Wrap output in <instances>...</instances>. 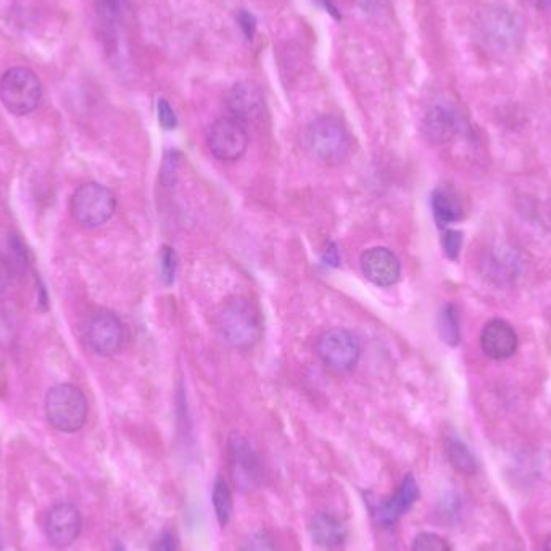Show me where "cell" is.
I'll list each match as a JSON object with an SVG mask.
<instances>
[{
    "label": "cell",
    "instance_id": "obj_1",
    "mask_svg": "<svg viewBox=\"0 0 551 551\" xmlns=\"http://www.w3.org/2000/svg\"><path fill=\"white\" fill-rule=\"evenodd\" d=\"M215 324L221 339L236 350H250L260 342L263 334L257 307L245 299L224 303L216 313Z\"/></svg>",
    "mask_w": 551,
    "mask_h": 551
},
{
    "label": "cell",
    "instance_id": "obj_2",
    "mask_svg": "<svg viewBox=\"0 0 551 551\" xmlns=\"http://www.w3.org/2000/svg\"><path fill=\"white\" fill-rule=\"evenodd\" d=\"M307 144L311 155L324 165H339L352 149L344 123L331 115L319 116L308 126Z\"/></svg>",
    "mask_w": 551,
    "mask_h": 551
},
{
    "label": "cell",
    "instance_id": "obj_3",
    "mask_svg": "<svg viewBox=\"0 0 551 551\" xmlns=\"http://www.w3.org/2000/svg\"><path fill=\"white\" fill-rule=\"evenodd\" d=\"M83 390L73 384H58L46 395V416L50 426L65 434L81 431L87 419Z\"/></svg>",
    "mask_w": 551,
    "mask_h": 551
},
{
    "label": "cell",
    "instance_id": "obj_4",
    "mask_svg": "<svg viewBox=\"0 0 551 551\" xmlns=\"http://www.w3.org/2000/svg\"><path fill=\"white\" fill-rule=\"evenodd\" d=\"M42 99L41 79L29 68L5 71L0 78V100L12 115L25 116L38 108Z\"/></svg>",
    "mask_w": 551,
    "mask_h": 551
},
{
    "label": "cell",
    "instance_id": "obj_5",
    "mask_svg": "<svg viewBox=\"0 0 551 551\" xmlns=\"http://www.w3.org/2000/svg\"><path fill=\"white\" fill-rule=\"evenodd\" d=\"M115 210V195L102 184H83L71 197V216L81 228H99L112 218Z\"/></svg>",
    "mask_w": 551,
    "mask_h": 551
},
{
    "label": "cell",
    "instance_id": "obj_6",
    "mask_svg": "<svg viewBox=\"0 0 551 551\" xmlns=\"http://www.w3.org/2000/svg\"><path fill=\"white\" fill-rule=\"evenodd\" d=\"M319 360L334 373H348L358 365L361 357L360 340L347 329H331L316 342Z\"/></svg>",
    "mask_w": 551,
    "mask_h": 551
},
{
    "label": "cell",
    "instance_id": "obj_7",
    "mask_svg": "<svg viewBox=\"0 0 551 551\" xmlns=\"http://www.w3.org/2000/svg\"><path fill=\"white\" fill-rule=\"evenodd\" d=\"M87 344L100 357H113L125 347L128 331L112 311H99L89 319L86 329Z\"/></svg>",
    "mask_w": 551,
    "mask_h": 551
},
{
    "label": "cell",
    "instance_id": "obj_8",
    "mask_svg": "<svg viewBox=\"0 0 551 551\" xmlns=\"http://www.w3.org/2000/svg\"><path fill=\"white\" fill-rule=\"evenodd\" d=\"M208 149L220 162H237L249 147V134L244 125L231 116L213 123L207 137Z\"/></svg>",
    "mask_w": 551,
    "mask_h": 551
},
{
    "label": "cell",
    "instance_id": "obj_9",
    "mask_svg": "<svg viewBox=\"0 0 551 551\" xmlns=\"http://www.w3.org/2000/svg\"><path fill=\"white\" fill-rule=\"evenodd\" d=\"M228 461L232 481L242 490H252L261 482V463L244 435L232 434L228 440Z\"/></svg>",
    "mask_w": 551,
    "mask_h": 551
},
{
    "label": "cell",
    "instance_id": "obj_10",
    "mask_svg": "<svg viewBox=\"0 0 551 551\" xmlns=\"http://www.w3.org/2000/svg\"><path fill=\"white\" fill-rule=\"evenodd\" d=\"M224 104L231 118L244 126L257 125L266 113L265 94L252 81L234 84L226 94Z\"/></svg>",
    "mask_w": 551,
    "mask_h": 551
},
{
    "label": "cell",
    "instance_id": "obj_11",
    "mask_svg": "<svg viewBox=\"0 0 551 551\" xmlns=\"http://www.w3.org/2000/svg\"><path fill=\"white\" fill-rule=\"evenodd\" d=\"M83 519L78 508L71 503H57L50 508L44 522L47 540L55 548H67L78 539Z\"/></svg>",
    "mask_w": 551,
    "mask_h": 551
},
{
    "label": "cell",
    "instance_id": "obj_12",
    "mask_svg": "<svg viewBox=\"0 0 551 551\" xmlns=\"http://www.w3.org/2000/svg\"><path fill=\"white\" fill-rule=\"evenodd\" d=\"M361 271L374 286L390 287L397 284L402 265L397 255L386 247H373L361 255Z\"/></svg>",
    "mask_w": 551,
    "mask_h": 551
},
{
    "label": "cell",
    "instance_id": "obj_13",
    "mask_svg": "<svg viewBox=\"0 0 551 551\" xmlns=\"http://www.w3.org/2000/svg\"><path fill=\"white\" fill-rule=\"evenodd\" d=\"M518 334L505 319H490L481 332L482 352L492 360L503 361L518 352Z\"/></svg>",
    "mask_w": 551,
    "mask_h": 551
},
{
    "label": "cell",
    "instance_id": "obj_14",
    "mask_svg": "<svg viewBox=\"0 0 551 551\" xmlns=\"http://www.w3.org/2000/svg\"><path fill=\"white\" fill-rule=\"evenodd\" d=\"M482 39L487 46L498 50L516 46V42L521 39L518 18L506 10H490L482 21Z\"/></svg>",
    "mask_w": 551,
    "mask_h": 551
},
{
    "label": "cell",
    "instance_id": "obj_15",
    "mask_svg": "<svg viewBox=\"0 0 551 551\" xmlns=\"http://www.w3.org/2000/svg\"><path fill=\"white\" fill-rule=\"evenodd\" d=\"M418 498V482L411 474H406L397 492L392 497L387 498L386 502L377 505V510L374 511L377 521L384 524V526H394L395 522L402 518L411 506L415 505Z\"/></svg>",
    "mask_w": 551,
    "mask_h": 551
},
{
    "label": "cell",
    "instance_id": "obj_16",
    "mask_svg": "<svg viewBox=\"0 0 551 551\" xmlns=\"http://www.w3.org/2000/svg\"><path fill=\"white\" fill-rule=\"evenodd\" d=\"M311 539L324 551H337L344 547L348 539L347 524L344 519L332 513H318L311 518Z\"/></svg>",
    "mask_w": 551,
    "mask_h": 551
},
{
    "label": "cell",
    "instance_id": "obj_17",
    "mask_svg": "<svg viewBox=\"0 0 551 551\" xmlns=\"http://www.w3.org/2000/svg\"><path fill=\"white\" fill-rule=\"evenodd\" d=\"M423 133L432 145H444L453 141L458 133V116L448 105H434L424 116Z\"/></svg>",
    "mask_w": 551,
    "mask_h": 551
},
{
    "label": "cell",
    "instance_id": "obj_18",
    "mask_svg": "<svg viewBox=\"0 0 551 551\" xmlns=\"http://www.w3.org/2000/svg\"><path fill=\"white\" fill-rule=\"evenodd\" d=\"M432 212H434L435 221L440 228L460 221L463 216L460 202L452 192L445 191V189H439L432 194Z\"/></svg>",
    "mask_w": 551,
    "mask_h": 551
},
{
    "label": "cell",
    "instance_id": "obj_19",
    "mask_svg": "<svg viewBox=\"0 0 551 551\" xmlns=\"http://www.w3.org/2000/svg\"><path fill=\"white\" fill-rule=\"evenodd\" d=\"M448 461L458 473L473 476L477 473V461L473 452L458 439H448L445 444Z\"/></svg>",
    "mask_w": 551,
    "mask_h": 551
},
{
    "label": "cell",
    "instance_id": "obj_20",
    "mask_svg": "<svg viewBox=\"0 0 551 551\" xmlns=\"http://www.w3.org/2000/svg\"><path fill=\"white\" fill-rule=\"evenodd\" d=\"M212 502L218 524L221 527L228 526L231 522L232 511H234V502H232L231 487L223 476L216 477L215 484H213Z\"/></svg>",
    "mask_w": 551,
    "mask_h": 551
},
{
    "label": "cell",
    "instance_id": "obj_21",
    "mask_svg": "<svg viewBox=\"0 0 551 551\" xmlns=\"http://www.w3.org/2000/svg\"><path fill=\"white\" fill-rule=\"evenodd\" d=\"M439 334L445 344L450 345V347H456V345L460 344V316H458V310H456L455 305L448 303L440 311Z\"/></svg>",
    "mask_w": 551,
    "mask_h": 551
},
{
    "label": "cell",
    "instance_id": "obj_22",
    "mask_svg": "<svg viewBox=\"0 0 551 551\" xmlns=\"http://www.w3.org/2000/svg\"><path fill=\"white\" fill-rule=\"evenodd\" d=\"M411 551H452V547L440 535L432 534V532H421L413 540Z\"/></svg>",
    "mask_w": 551,
    "mask_h": 551
},
{
    "label": "cell",
    "instance_id": "obj_23",
    "mask_svg": "<svg viewBox=\"0 0 551 551\" xmlns=\"http://www.w3.org/2000/svg\"><path fill=\"white\" fill-rule=\"evenodd\" d=\"M239 551H279L278 545L274 542L268 532L258 531L250 534L247 539L242 542Z\"/></svg>",
    "mask_w": 551,
    "mask_h": 551
},
{
    "label": "cell",
    "instance_id": "obj_24",
    "mask_svg": "<svg viewBox=\"0 0 551 551\" xmlns=\"http://www.w3.org/2000/svg\"><path fill=\"white\" fill-rule=\"evenodd\" d=\"M160 268H162V279L166 286H170L174 282L176 270H178V255L174 249L165 245L160 255Z\"/></svg>",
    "mask_w": 551,
    "mask_h": 551
},
{
    "label": "cell",
    "instance_id": "obj_25",
    "mask_svg": "<svg viewBox=\"0 0 551 551\" xmlns=\"http://www.w3.org/2000/svg\"><path fill=\"white\" fill-rule=\"evenodd\" d=\"M97 13L105 26H115L121 15V0H97Z\"/></svg>",
    "mask_w": 551,
    "mask_h": 551
},
{
    "label": "cell",
    "instance_id": "obj_26",
    "mask_svg": "<svg viewBox=\"0 0 551 551\" xmlns=\"http://www.w3.org/2000/svg\"><path fill=\"white\" fill-rule=\"evenodd\" d=\"M461 245H463V234L455 229H447L442 237V247H444L445 255L450 260H456L460 255Z\"/></svg>",
    "mask_w": 551,
    "mask_h": 551
},
{
    "label": "cell",
    "instance_id": "obj_27",
    "mask_svg": "<svg viewBox=\"0 0 551 551\" xmlns=\"http://www.w3.org/2000/svg\"><path fill=\"white\" fill-rule=\"evenodd\" d=\"M158 121L163 128L170 129V131L178 126V118L168 100H158Z\"/></svg>",
    "mask_w": 551,
    "mask_h": 551
},
{
    "label": "cell",
    "instance_id": "obj_28",
    "mask_svg": "<svg viewBox=\"0 0 551 551\" xmlns=\"http://www.w3.org/2000/svg\"><path fill=\"white\" fill-rule=\"evenodd\" d=\"M179 160H181V158H179L178 152H168V154H166L162 171L163 183H174V178H176V173H178Z\"/></svg>",
    "mask_w": 551,
    "mask_h": 551
},
{
    "label": "cell",
    "instance_id": "obj_29",
    "mask_svg": "<svg viewBox=\"0 0 551 551\" xmlns=\"http://www.w3.org/2000/svg\"><path fill=\"white\" fill-rule=\"evenodd\" d=\"M13 281V265L9 258L0 255V295L7 292Z\"/></svg>",
    "mask_w": 551,
    "mask_h": 551
},
{
    "label": "cell",
    "instance_id": "obj_30",
    "mask_svg": "<svg viewBox=\"0 0 551 551\" xmlns=\"http://www.w3.org/2000/svg\"><path fill=\"white\" fill-rule=\"evenodd\" d=\"M152 551H178V540H176V535L170 531L163 532V534L155 540L154 545H152Z\"/></svg>",
    "mask_w": 551,
    "mask_h": 551
},
{
    "label": "cell",
    "instance_id": "obj_31",
    "mask_svg": "<svg viewBox=\"0 0 551 551\" xmlns=\"http://www.w3.org/2000/svg\"><path fill=\"white\" fill-rule=\"evenodd\" d=\"M237 21H239V25H241L242 31H244L247 39H252L255 28H257V21L253 18L252 13L247 12V10H241V12H239V17H237Z\"/></svg>",
    "mask_w": 551,
    "mask_h": 551
},
{
    "label": "cell",
    "instance_id": "obj_32",
    "mask_svg": "<svg viewBox=\"0 0 551 551\" xmlns=\"http://www.w3.org/2000/svg\"><path fill=\"white\" fill-rule=\"evenodd\" d=\"M323 261L329 266H339L340 255L334 242H329L328 247L324 250Z\"/></svg>",
    "mask_w": 551,
    "mask_h": 551
},
{
    "label": "cell",
    "instance_id": "obj_33",
    "mask_svg": "<svg viewBox=\"0 0 551 551\" xmlns=\"http://www.w3.org/2000/svg\"><path fill=\"white\" fill-rule=\"evenodd\" d=\"M534 7L540 10H547L551 12V0H529Z\"/></svg>",
    "mask_w": 551,
    "mask_h": 551
},
{
    "label": "cell",
    "instance_id": "obj_34",
    "mask_svg": "<svg viewBox=\"0 0 551 551\" xmlns=\"http://www.w3.org/2000/svg\"><path fill=\"white\" fill-rule=\"evenodd\" d=\"M543 551H551V534L548 535L547 540L543 543Z\"/></svg>",
    "mask_w": 551,
    "mask_h": 551
},
{
    "label": "cell",
    "instance_id": "obj_35",
    "mask_svg": "<svg viewBox=\"0 0 551 551\" xmlns=\"http://www.w3.org/2000/svg\"><path fill=\"white\" fill-rule=\"evenodd\" d=\"M115 551H125V548H123V545L121 543H118L115 547Z\"/></svg>",
    "mask_w": 551,
    "mask_h": 551
}]
</instances>
